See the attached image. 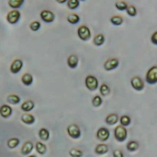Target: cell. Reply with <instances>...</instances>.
<instances>
[{
  "mask_svg": "<svg viewBox=\"0 0 157 157\" xmlns=\"http://www.w3.org/2000/svg\"><path fill=\"white\" fill-rule=\"evenodd\" d=\"M114 136L118 142H123L127 138V130L122 125H118L114 130Z\"/></svg>",
  "mask_w": 157,
  "mask_h": 157,
  "instance_id": "cell-1",
  "label": "cell"
},
{
  "mask_svg": "<svg viewBox=\"0 0 157 157\" xmlns=\"http://www.w3.org/2000/svg\"><path fill=\"white\" fill-rule=\"evenodd\" d=\"M146 81L149 84H155L157 83V66L151 67L146 74Z\"/></svg>",
  "mask_w": 157,
  "mask_h": 157,
  "instance_id": "cell-2",
  "label": "cell"
},
{
  "mask_svg": "<svg viewBox=\"0 0 157 157\" xmlns=\"http://www.w3.org/2000/svg\"><path fill=\"white\" fill-rule=\"evenodd\" d=\"M85 84L87 88L90 91L96 90L98 85V79L92 76L87 77L85 80Z\"/></svg>",
  "mask_w": 157,
  "mask_h": 157,
  "instance_id": "cell-3",
  "label": "cell"
},
{
  "mask_svg": "<svg viewBox=\"0 0 157 157\" xmlns=\"http://www.w3.org/2000/svg\"><path fill=\"white\" fill-rule=\"evenodd\" d=\"M68 134L73 139H78L81 135V131L78 125L71 124L67 128Z\"/></svg>",
  "mask_w": 157,
  "mask_h": 157,
  "instance_id": "cell-4",
  "label": "cell"
},
{
  "mask_svg": "<svg viewBox=\"0 0 157 157\" xmlns=\"http://www.w3.org/2000/svg\"><path fill=\"white\" fill-rule=\"evenodd\" d=\"M78 37L82 40L86 41L91 37L90 30L87 27L81 26L78 29Z\"/></svg>",
  "mask_w": 157,
  "mask_h": 157,
  "instance_id": "cell-5",
  "label": "cell"
},
{
  "mask_svg": "<svg viewBox=\"0 0 157 157\" xmlns=\"http://www.w3.org/2000/svg\"><path fill=\"white\" fill-rule=\"evenodd\" d=\"M131 84L133 88L137 91H142L144 88V81L138 76L134 77L132 78Z\"/></svg>",
  "mask_w": 157,
  "mask_h": 157,
  "instance_id": "cell-6",
  "label": "cell"
},
{
  "mask_svg": "<svg viewBox=\"0 0 157 157\" xmlns=\"http://www.w3.org/2000/svg\"><path fill=\"white\" fill-rule=\"evenodd\" d=\"M20 13L17 10H13L9 12L6 17L7 21L11 24H15L19 20Z\"/></svg>",
  "mask_w": 157,
  "mask_h": 157,
  "instance_id": "cell-7",
  "label": "cell"
},
{
  "mask_svg": "<svg viewBox=\"0 0 157 157\" xmlns=\"http://www.w3.org/2000/svg\"><path fill=\"white\" fill-rule=\"evenodd\" d=\"M109 131L106 128H100L97 132V138L101 142H105L107 141L109 137Z\"/></svg>",
  "mask_w": 157,
  "mask_h": 157,
  "instance_id": "cell-8",
  "label": "cell"
},
{
  "mask_svg": "<svg viewBox=\"0 0 157 157\" xmlns=\"http://www.w3.org/2000/svg\"><path fill=\"white\" fill-rule=\"evenodd\" d=\"M119 65V60L117 59L113 58L108 60L104 63V67L107 71H111L117 68Z\"/></svg>",
  "mask_w": 157,
  "mask_h": 157,
  "instance_id": "cell-9",
  "label": "cell"
},
{
  "mask_svg": "<svg viewBox=\"0 0 157 157\" xmlns=\"http://www.w3.org/2000/svg\"><path fill=\"white\" fill-rule=\"evenodd\" d=\"M40 17L45 22L50 23L54 20L55 15L51 11L44 10L40 13Z\"/></svg>",
  "mask_w": 157,
  "mask_h": 157,
  "instance_id": "cell-10",
  "label": "cell"
},
{
  "mask_svg": "<svg viewBox=\"0 0 157 157\" xmlns=\"http://www.w3.org/2000/svg\"><path fill=\"white\" fill-rule=\"evenodd\" d=\"M23 65V62L21 60L17 59L14 61L11 64L10 67L11 73L14 74L18 73L22 69Z\"/></svg>",
  "mask_w": 157,
  "mask_h": 157,
  "instance_id": "cell-11",
  "label": "cell"
},
{
  "mask_svg": "<svg viewBox=\"0 0 157 157\" xmlns=\"http://www.w3.org/2000/svg\"><path fill=\"white\" fill-rule=\"evenodd\" d=\"M33 148H34V145L31 142L28 141L26 142L24 144L21 148V153L24 155H26L32 152Z\"/></svg>",
  "mask_w": 157,
  "mask_h": 157,
  "instance_id": "cell-12",
  "label": "cell"
},
{
  "mask_svg": "<svg viewBox=\"0 0 157 157\" xmlns=\"http://www.w3.org/2000/svg\"><path fill=\"white\" fill-rule=\"evenodd\" d=\"M12 113V108L8 105H4L0 108V114L3 118H8Z\"/></svg>",
  "mask_w": 157,
  "mask_h": 157,
  "instance_id": "cell-13",
  "label": "cell"
},
{
  "mask_svg": "<svg viewBox=\"0 0 157 157\" xmlns=\"http://www.w3.org/2000/svg\"><path fill=\"white\" fill-rule=\"evenodd\" d=\"M119 120V116L115 113L111 114L107 116L105 120L107 124L110 125H113L116 124Z\"/></svg>",
  "mask_w": 157,
  "mask_h": 157,
  "instance_id": "cell-14",
  "label": "cell"
},
{
  "mask_svg": "<svg viewBox=\"0 0 157 157\" xmlns=\"http://www.w3.org/2000/svg\"><path fill=\"white\" fill-rule=\"evenodd\" d=\"M21 120L24 123L27 124H33L35 121V118L33 115L29 113H25L21 116Z\"/></svg>",
  "mask_w": 157,
  "mask_h": 157,
  "instance_id": "cell-15",
  "label": "cell"
},
{
  "mask_svg": "<svg viewBox=\"0 0 157 157\" xmlns=\"http://www.w3.org/2000/svg\"><path fill=\"white\" fill-rule=\"evenodd\" d=\"M68 65L71 68L74 69L76 68V66L78 65V57L76 55H71L68 59Z\"/></svg>",
  "mask_w": 157,
  "mask_h": 157,
  "instance_id": "cell-16",
  "label": "cell"
},
{
  "mask_svg": "<svg viewBox=\"0 0 157 157\" xmlns=\"http://www.w3.org/2000/svg\"><path fill=\"white\" fill-rule=\"evenodd\" d=\"M109 151V147L106 144H99L95 148V151L96 154L99 155H102L106 154Z\"/></svg>",
  "mask_w": 157,
  "mask_h": 157,
  "instance_id": "cell-17",
  "label": "cell"
},
{
  "mask_svg": "<svg viewBox=\"0 0 157 157\" xmlns=\"http://www.w3.org/2000/svg\"><path fill=\"white\" fill-rule=\"evenodd\" d=\"M35 107V104L32 100L25 101L21 106V109L25 112H29Z\"/></svg>",
  "mask_w": 157,
  "mask_h": 157,
  "instance_id": "cell-18",
  "label": "cell"
},
{
  "mask_svg": "<svg viewBox=\"0 0 157 157\" xmlns=\"http://www.w3.org/2000/svg\"><path fill=\"white\" fill-rule=\"evenodd\" d=\"M22 81L23 84L26 86H29L33 83V77L29 73H26L23 76Z\"/></svg>",
  "mask_w": 157,
  "mask_h": 157,
  "instance_id": "cell-19",
  "label": "cell"
},
{
  "mask_svg": "<svg viewBox=\"0 0 157 157\" xmlns=\"http://www.w3.org/2000/svg\"><path fill=\"white\" fill-rule=\"evenodd\" d=\"M39 136L42 141H47L49 138V132L47 129L42 128L39 132Z\"/></svg>",
  "mask_w": 157,
  "mask_h": 157,
  "instance_id": "cell-20",
  "label": "cell"
},
{
  "mask_svg": "<svg viewBox=\"0 0 157 157\" xmlns=\"http://www.w3.org/2000/svg\"><path fill=\"white\" fill-rule=\"evenodd\" d=\"M139 147L138 142L136 141H131L126 146L127 150L130 152H134L136 151Z\"/></svg>",
  "mask_w": 157,
  "mask_h": 157,
  "instance_id": "cell-21",
  "label": "cell"
},
{
  "mask_svg": "<svg viewBox=\"0 0 157 157\" xmlns=\"http://www.w3.org/2000/svg\"><path fill=\"white\" fill-rule=\"evenodd\" d=\"M7 101L9 104L16 105L20 102V99L16 95H11L7 97Z\"/></svg>",
  "mask_w": 157,
  "mask_h": 157,
  "instance_id": "cell-22",
  "label": "cell"
},
{
  "mask_svg": "<svg viewBox=\"0 0 157 157\" xmlns=\"http://www.w3.org/2000/svg\"><path fill=\"white\" fill-rule=\"evenodd\" d=\"M36 150L40 155H44L47 151V147L44 144L40 142H37L36 144Z\"/></svg>",
  "mask_w": 157,
  "mask_h": 157,
  "instance_id": "cell-23",
  "label": "cell"
},
{
  "mask_svg": "<svg viewBox=\"0 0 157 157\" xmlns=\"http://www.w3.org/2000/svg\"><path fill=\"white\" fill-rule=\"evenodd\" d=\"M24 2L23 0H10L8 1V4L12 8H17L20 7Z\"/></svg>",
  "mask_w": 157,
  "mask_h": 157,
  "instance_id": "cell-24",
  "label": "cell"
},
{
  "mask_svg": "<svg viewBox=\"0 0 157 157\" xmlns=\"http://www.w3.org/2000/svg\"><path fill=\"white\" fill-rule=\"evenodd\" d=\"M105 38L104 37L102 34H99L95 36L93 40L94 44L96 46H101L104 43Z\"/></svg>",
  "mask_w": 157,
  "mask_h": 157,
  "instance_id": "cell-25",
  "label": "cell"
},
{
  "mask_svg": "<svg viewBox=\"0 0 157 157\" xmlns=\"http://www.w3.org/2000/svg\"><path fill=\"white\" fill-rule=\"evenodd\" d=\"M19 144V140L17 138H13L9 139L7 142V146L9 148L13 149L15 148Z\"/></svg>",
  "mask_w": 157,
  "mask_h": 157,
  "instance_id": "cell-26",
  "label": "cell"
},
{
  "mask_svg": "<svg viewBox=\"0 0 157 157\" xmlns=\"http://www.w3.org/2000/svg\"><path fill=\"white\" fill-rule=\"evenodd\" d=\"M67 20L71 24H76L79 21V17L76 14H71L68 15Z\"/></svg>",
  "mask_w": 157,
  "mask_h": 157,
  "instance_id": "cell-27",
  "label": "cell"
},
{
  "mask_svg": "<svg viewBox=\"0 0 157 157\" xmlns=\"http://www.w3.org/2000/svg\"><path fill=\"white\" fill-rule=\"evenodd\" d=\"M110 21L113 25L115 26H120L123 22V19L121 17L115 16L111 18Z\"/></svg>",
  "mask_w": 157,
  "mask_h": 157,
  "instance_id": "cell-28",
  "label": "cell"
},
{
  "mask_svg": "<svg viewBox=\"0 0 157 157\" xmlns=\"http://www.w3.org/2000/svg\"><path fill=\"white\" fill-rule=\"evenodd\" d=\"M121 124L123 126H127L130 125L131 123V118L128 116L124 115L121 117L120 120Z\"/></svg>",
  "mask_w": 157,
  "mask_h": 157,
  "instance_id": "cell-29",
  "label": "cell"
},
{
  "mask_svg": "<svg viewBox=\"0 0 157 157\" xmlns=\"http://www.w3.org/2000/svg\"><path fill=\"white\" fill-rule=\"evenodd\" d=\"M115 6L118 10L121 11L126 10L128 7V6L126 3L123 1H119L116 2L115 3Z\"/></svg>",
  "mask_w": 157,
  "mask_h": 157,
  "instance_id": "cell-30",
  "label": "cell"
},
{
  "mask_svg": "<svg viewBox=\"0 0 157 157\" xmlns=\"http://www.w3.org/2000/svg\"><path fill=\"white\" fill-rule=\"evenodd\" d=\"M100 91L101 95L103 96H108L110 94V89L107 85L102 84L101 86Z\"/></svg>",
  "mask_w": 157,
  "mask_h": 157,
  "instance_id": "cell-31",
  "label": "cell"
},
{
  "mask_svg": "<svg viewBox=\"0 0 157 157\" xmlns=\"http://www.w3.org/2000/svg\"><path fill=\"white\" fill-rule=\"evenodd\" d=\"M79 1L78 0H70L68 1V6L70 9L73 10L76 9L79 6Z\"/></svg>",
  "mask_w": 157,
  "mask_h": 157,
  "instance_id": "cell-32",
  "label": "cell"
},
{
  "mask_svg": "<svg viewBox=\"0 0 157 157\" xmlns=\"http://www.w3.org/2000/svg\"><path fill=\"white\" fill-rule=\"evenodd\" d=\"M69 154L72 157H80L83 155L82 151L76 148H72L70 150Z\"/></svg>",
  "mask_w": 157,
  "mask_h": 157,
  "instance_id": "cell-33",
  "label": "cell"
},
{
  "mask_svg": "<svg viewBox=\"0 0 157 157\" xmlns=\"http://www.w3.org/2000/svg\"><path fill=\"white\" fill-rule=\"evenodd\" d=\"M127 14L131 17H135L137 14L136 8L133 6H130L126 9Z\"/></svg>",
  "mask_w": 157,
  "mask_h": 157,
  "instance_id": "cell-34",
  "label": "cell"
},
{
  "mask_svg": "<svg viewBox=\"0 0 157 157\" xmlns=\"http://www.w3.org/2000/svg\"><path fill=\"white\" fill-rule=\"evenodd\" d=\"M102 100L99 96H96L92 100V105L94 107H98L101 105Z\"/></svg>",
  "mask_w": 157,
  "mask_h": 157,
  "instance_id": "cell-35",
  "label": "cell"
},
{
  "mask_svg": "<svg viewBox=\"0 0 157 157\" xmlns=\"http://www.w3.org/2000/svg\"><path fill=\"white\" fill-rule=\"evenodd\" d=\"M40 27V23L38 21H35V22H32L30 25V28L31 30L34 31H36L38 30Z\"/></svg>",
  "mask_w": 157,
  "mask_h": 157,
  "instance_id": "cell-36",
  "label": "cell"
},
{
  "mask_svg": "<svg viewBox=\"0 0 157 157\" xmlns=\"http://www.w3.org/2000/svg\"><path fill=\"white\" fill-rule=\"evenodd\" d=\"M113 156L114 157H123V155L122 153L121 150L119 149H116L114 150L113 152Z\"/></svg>",
  "mask_w": 157,
  "mask_h": 157,
  "instance_id": "cell-37",
  "label": "cell"
},
{
  "mask_svg": "<svg viewBox=\"0 0 157 157\" xmlns=\"http://www.w3.org/2000/svg\"><path fill=\"white\" fill-rule=\"evenodd\" d=\"M151 41L153 44L157 45V31L154 33L151 37Z\"/></svg>",
  "mask_w": 157,
  "mask_h": 157,
  "instance_id": "cell-38",
  "label": "cell"
},
{
  "mask_svg": "<svg viewBox=\"0 0 157 157\" xmlns=\"http://www.w3.org/2000/svg\"><path fill=\"white\" fill-rule=\"evenodd\" d=\"M57 2H59L60 3H64L66 2V1H57Z\"/></svg>",
  "mask_w": 157,
  "mask_h": 157,
  "instance_id": "cell-39",
  "label": "cell"
}]
</instances>
